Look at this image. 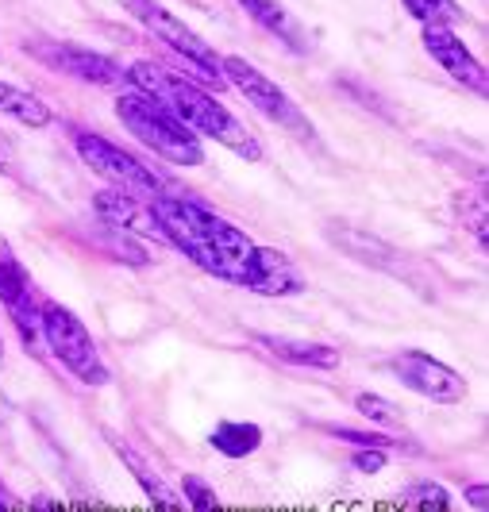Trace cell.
Returning a JSON list of instances; mask_svg holds the SVG:
<instances>
[{
    "label": "cell",
    "instance_id": "cell-1",
    "mask_svg": "<svg viewBox=\"0 0 489 512\" xmlns=\"http://www.w3.org/2000/svg\"><path fill=\"white\" fill-rule=\"evenodd\" d=\"M155 216L166 231V243H174L181 255H189L220 282L255 289L262 297H293L305 289L301 270L282 251L258 247L247 231L232 228L228 220L189 197L158 193Z\"/></svg>",
    "mask_w": 489,
    "mask_h": 512
},
{
    "label": "cell",
    "instance_id": "cell-2",
    "mask_svg": "<svg viewBox=\"0 0 489 512\" xmlns=\"http://www.w3.org/2000/svg\"><path fill=\"white\" fill-rule=\"evenodd\" d=\"M128 81L135 89H147L162 104H170L174 116L185 120L197 135L216 139L220 147H228V151H235L239 158H247V162L262 158V143L251 135V128H243L224 104L216 101L212 93H205L201 85H193L189 77L170 74V70H162L155 62H135L128 70Z\"/></svg>",
    "mask_w": 489,
    "mask_h": 512
},
{
    "label": "cell",
    "instance_id": "cell-3",
    "mask_svg": "<svg viewBox=\"0 0 489 512\" xmlns=\"http://www.w3.org/2000/svg\"><path fill=\"white\" fill-rule=\"evenodd\" d=\"M116 116L128 124V131L158 158L178 162V166H201L205 162V147L201 135L189 128L185 120L174 116L170 104L151 97L147 89H124V97L116 101Z\"/></svg>",
    "mask_w": 489,
    "mask_h": 512
},
{
    "label": "cell",
    "instance_id": "cell-4",
    "mask_svg": "<svg viewBox=\"0 0 489 512\" xmlns=\"http://www.w3.org/2000/svg\"><path fill=\"white\" fill-rule=\"evenodd\" d=\"M43 339L54 351V359L62 362L78 382L85 385H104L108 382V366L97 355V343L89 328L81 324L70 308L62 305H43Z\"/></svg>",
    "mask_w": 489,
    "mask_h": 512
},
{
    "label": "cell",
    "instance_id": "cell-5",
    "mask_svg": "<svg viewBox=\"0 0 489 512\" xmlns=\"http://www.w3.org/2000/svg\"><path fill=\"white\" fill-rule=\"evenodd\" d=\"M120 4H124L131 16L151 31V35H158L170 51L181 54V58L193 66V74L205 77V81H220V85H224V70H220V62H224V58L212 51L197 31H189V27L181 24L178 16H170L158 0H120Z\"/></svg>",
    "mask_w": 489,
    "mask_h": 512
},
{
    "label": "cell",
    "instance_id": "cell-6",
    "mask_svg": "<svg viewBox=\"0 0 489 512\" xmlns=\"http://www.w3.org/2000/svg\"><path fill=\"white\" fill-rule=\"evenodd\" d=\"M78 154L85 158V166L89 170H97L104 181H112L116 189H128V193H143V197H158V193H166L162 189V178H158L155 170H147L135 154H128L124 147H116L112 139H104V135H89V131H81L78 135Z\"/></svg>",
    "mask_w": 489,
    "mask_h": 512
},
{
    "label": "cell",
    "instance_id": "cell-7",
    "mask_svg": "<svg viewBox=\"0 0 489 512\" xmlns=\"http://www.w3.org/2000/svg\"><path fill=\"white\" fill-rule=\"evenodd\" d=\"M220 70L228 74V81H232L247 101L255 104L266 120H274V124H282V128L297 131V135H309V120L301 116V108H297V104L289 101V93H285L282 85H274L262 70H255L247 58H235L232 54V58H224V62H220Z\"/></svg>",
    "mask_w": 489,
    "mask_h": 512
},
{
    "label": "cell",
    "instance_id": "cell-8",
    "mask_svg": "<svg viewBox=\"0 0 489 512\" xmlns=\"http://www.w3.org/2000/svg\"><path fill=\"white\" fill-rule=\"evenodd\" d=\"M393 374L401 378V385H409L412 393L436 401V405H459L466 401V378L455 374L447 362L432 359L424 351H401L393 359Z\"/></svg>",
    "mask_w": 489,
    "mask_h": 512
},
{
    "label": "cell",
    "instance_id": "cell-9",
    "mask_svg": "<svg viewBox=\"0 0 489 512\" xmlns=\"http://www.w3.org/2000/svg\"><path fill=\"white\" fill-rule=\"evenodd\" d=\"M0 301L12 312L16 328L27 339V351H39L35 339H43V308H35V293L27 282V270L20 258L12 255V247L0 239Z\"/></svg>",
    "mask_w": 489,
    "mask_h": 512
},
{
    "label": "cell",
    "instance_id": "cell-10",
    "mask_svg": "<svg viewBox=\"0 0 489 512\" xmlns=\"http://www.w3.org/2000/svg\"><path fill=\"white\" fill-rule=\"evenodd\" d=\"M27 51L35 54V58H43L54 70L74 74L81 81H93V85H124L128 81V66H116L112 58H104L97 51H85V47H74V43L35 39V43H27Z\"/></svg>",
    "mask_w": 489,
    "mask_h": 512
},
{
    "label": "cell",
    "instance_id": "cell-11",
    "mask_svg": "<svg viewBox=\"0 0 489 512\" xmlns=\"http://www.w3.org/2000/svg\"><path fill=\"white\" fill-rule=\"evenodd\" d=\"M424 51L436 58V66H443L455 81H463L466 89L474 93H486V70L474 54L466 51V43L443 24H428L424 27Z\"/></svg>",
    "mask_w": 489,
    "mask_h": 512
},
{
    "label": "cell",
    "instance_id": "cell-12",
    "mask_svg": "<svg viewBox=\"0 0 489 512\" xmlns=\"http://www.w3.org/2000/svg\"><path fill=\"white\" fill-rule=\"evenodd\" d=\"M93 208L112 231H135V235H147V239H166L155 208H147L128 189H104L93 197Z\"/></svg>",
    "mask_w": 489,
    "mask_h": 512
},
{
    "label": "cell",
    "instance_id": "cell-13",
    "mask_svg": "<svg viewBox=\"0 0 489 512\" xmlns=\"http://www.w3.org/2000/svg\"><path fill=\"white\" fill-rule=\"evenodd\" d=\"M328 239H335V243H339V247H343L351 258H362L366 266H378V270H397V274H405L401 255H397L393 247H386L382 239H370L366 231L339 228V224H332V228H328Z\"/></svg>",
    "mask_w": 489,
    "mask_h": 512
},
{
    "label": "cell",
    "instance_id": "cell-14",
    "mask_svg": "<svg viewBox=\"0 0 489 512\" xmlns=\"http://www.w3.org/2000/svg\"><path fill=\"white\" fill-rule=\"evenodd\" d=\"M258 343L270 355L293 362V366H312V370H335L339 366V351L328 343H301V339H282V335H258Z\"/></svg>",
    "mask_w": 489,
    "mask_h": 512
},
{
    "label": "cell",
    "instance_id": "cell-15",
    "mask_svg": "<svg viewBox=\"0 0 489 512\" xmlns=\"http://www.w3.org/2000/svg\"><path fill=\"white\" fill-rule=\"evenodd\" d=\"M239 4H243V12H247L251 20H258L266 31H274L285 47H293V51H309V35H305V27L297 24L278 0H239Z\"/></svg>",
    "mask_w": 489,
    "mask_h": 512
},
{
    "label": "cell",
    "instance_id": "cell-16",
    "mask_svg": "<svg viewBox=\"0 0 489 512\" xmlns=\"http://www.w3.org/2000/svg\"><path fill=\"white\" fill-rule=\"evenodd\" d=\"M0 112L16 116L27 128H47L51 124V108L39 101V97H31V93L16 89V85H8V81H0Z\"/></svg>",
    "mask_w": 489,
    "mask_h": 512
},
{
    "label": "cell",
    "instance_id": "cell-17",
    "mask_svg": "<svg viewBox=\"0 0 489 512\" xmlns=\"http://www.w3.org/2000/svg\"><path fill=\"white\" fill-rule=\"evenodd\" d=\"M262 443V432L258 424H239V420H224L216 432H212V447L228 459H247L251 451H258Z\"/></svg>",
    "mask_w": 489,
    "mask_h": 512
},
{
    "label": "cell",
    "instance_id": "cell-18",
    "mask_svg": "<svg viewBox=\"0 0 489 512\" xmlns=\"http://www.w3.org/2000/svg\"><path fill=\"white\" fill-rule=\"evenodd\" d=\"M112 447H116V455H120V459L128 462V470L135 474V478H139V486L147 489V497H151L155 505H162V509H185V501H178V497H174V489L166 486V482H158L155 474L147 470V462L139 459L135 451H128V447H120V443H112Z\"/></svg>",
    "mask_w": 489,
    "mask_h": 512
},
{
    "label": "cell",
    "instance_id": "cell-19",
    "mask_svg": "<svg viewBox=\"0 0 489 512\" xmlns=\"http://www.w3.org/2000/svg\"><path fill=\"white\" fill-rule=\"evenodd\" d=\"M401 4H405V12L416 16L424 27L428 24L451 27V24H459V20H463V8H459L455 0H401Z\"/></svg>",
    "mask_w": 489,
    "mask_h": 512
},
{
    "label": "cell",
    "instance_id": "cell-20",
    "mask_svg": "<svg viewBox=\"0 0 489 512\" xmlns=\"http://www.w3.org/2000/svg\"><path fill=\"white\" fill-rule=\"evenodd\" d=\"M181 489H185V505L197 512H212L220 509V497L212 493V486H208L205 478H197V474H189L185 482H181Z\"/></svg>",
    "mask_w": 489,
    "mask_h": 512
},
{
    "label": "cell",
    "instance_id": "cell-21",
    "mask_svg": "<svg viewBox=\"0 0 489 512\" xmlns=\"http://www.w3.org/2000/svg\"><path fill=\"white\" fill-rule=\"evenodd\" d=\"M355 409H359L366 420H374V424H401V412L393 409L386 397H374V393H359V397H355Z\"/></svg>",
    "mask_w": 489,
    "mask_h": 512
},
{
    "label": "cell",
    "instance_id": "cell-22",
    "mask_svg": "<svg viewBox=\"0 0 489 512\" xmlns=\"http://www.w3.org/2000/svg\"><path fill=\"white\" fill-rule=\"evenodd\" d=\"M405 501H409V505H416V509H447V505H451L447 489L436 486V482H416V486H409Z\"/></svg>",
    "mask_w": 489,
    "mask_h": 512
},
{
    "label": "cell",
    "instance_id": "cell-23",
    "mask_svg": "<svg viewBox=\"0 0 489 512\" xmlns=\"http://www.w3.org/2000/svg\"><path fill=\"white\" fill-rule=\"evenodd\" d=\"M332 436L347 439V443H355V447H382V451H386V447H393V439L378 436V432L370 436V432H355V428H332Z\"/></svg>",
    "mask_w": 489,
    "mask_h": 512
},
{
    "label": "cell",
    "instance_id": "cell-24",
    "mask_svg": "<svg viewBox=\"0 0 489 512\" xmlns=\"http://www.w3.org/2000/svg\"><path fill=\"white\" fill-rule=\"evenodd\" d=\"M351 462L359 466L362 474H378V470H386V451L382 447H359Z\"/></svg>",
    "mask_w": 489,
    "mask_h": 512
},
{
    "label": "cell",
    "instance_id": "cell-25",
    "mask_svg": "<svg viewBox=\"0 0 489 512\" xmlns=\"http://www.w3.org/2000/svg\"><path fill=\"white\" fill-rule=\"evenodd\" d=\"M466 501H470V509L486 512L489 509V489L486 486H466Z\"/></svg>",
    "mask_w": 489,
    "mask_h": 512
},
{
    "label": "cell",
    "instance_id": "cell-26",
    "mask_svg": "<svg viewBox=\"0 0 489 512\" xmlns=\"http://www.w3.org/2000/svg\"><path fill=\"white\" fill-rule=\"evenodd\" d=\"M8 505H12V493H8V486L0 482V509H8Z\"/></svg>",
    "mask_w": 489,
    "mask_h": 512
},
{
    "label": "cell",
    "instance_id": "cell-27",
    "mask_svg": "<svg viewBox=\"0 0 489 512\" xmlns=\"http://www.w3.org/2000/svg\"><path fill=\"white\" fill-rule=\"evenodd\" d=\"M0 355H4V339H0Z\"/></svg>",
    "mask_w": 489,
    "mask_h": 512
}]
</instances>
